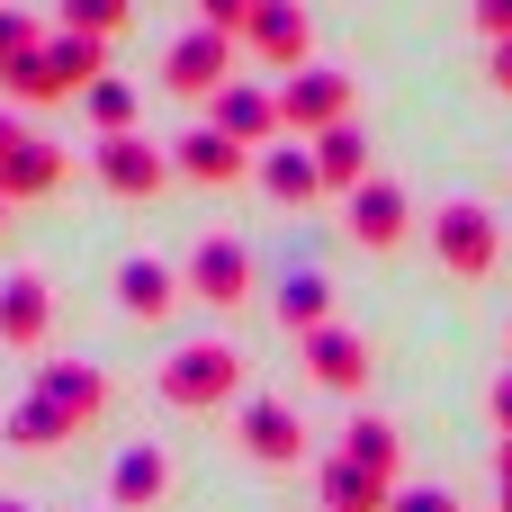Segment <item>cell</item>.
<instances>
[{
  "label": "cell",
  "mask_w": 512,
  "mask_h": 512,
  "mask_svg": "<svg viewBox=\"0 0 512 512\" xmlns=\"http://www.w3.org/2000/svg\"><path fill=\"white\" fill-rule=\"evenodd\" d=\"M351 117V72H333V63H306V72H288L279 81V135H333Z\"/></svg>",
  "instance_id": "cell-1"
},
{
  "label": "cell",
  "mask_w": 512,
  "mask_h": 512,
  "mask_svg": "<svg viewBox=\"0 0 512 512\" xmlns=\"http://www.w3.org/2000/svg\"><path fill=\"white\" fill-rule=\"evenodd\" d=\"M243 387V351L234 342H189V351H171V369H162V396L180 405V414H207V405H225Z\"/></svg>",
  "instance_id": "cell-2"
},
{
  "label": "cell",
  "mask_w": 512,
  "mask_h": 512,
  "mask_svg": "<svg viewBox=\"0 0 512 512\" xmlns=\"http://www.w3.org/2000/svg\"><path fill=\"white\" fill-rule=\"evenodd\" d=\"M432 252H441L450 279H486L495 252H504V234H495V216H486L477 198H450V207L432 216Z\"/></svg>",
  "instance_id": "cell-3"
},
{
  "label": "cell",
  "mask_w": 512,
  "mask_h": 512,
  "mask_svg": "<svg viewBox=\"0 0 512 512\" xmlns=\"http://www.w3.org/2000/svg\"><path fill=\"white\" fill-rule=\"evenodd\" d=\"M180 279H189V297L198 306H216V315H234L243 297H252V252L234 243V234H207L189 261H180Z\"/></svg>",
  "instance_id": "cell-4"
},
{
  "label": "cell",
  "mask_w": 512,
  "mask_h": 512,
  "mask_svg": "<svg viewBox=\"0 0 512 512\" xmlns=\"http://www.w3.org/2000/svg\"><path fill=\"white\" fill-rule=\"evenodd\" d=\"M162 81H171L180 99H216V90L234 81V36H216V27H189V36L162 54Z\"/></svg>",
  "instance_id": "cell-5"
},
{
  "label": "cell",
  "mask_w": 512,
  "mask_h": 512,
  "mask_svg": "<svg viewBox=\"0 0 512 512\" xmlns=\"http://www.w3.org/2000/svg\"><path fill=\"white\" fill-rule=\"evenodd\" d=\"M243 45H252L270 72H306V45H315V27H306V9H297V0H252V18H243Z\"/></svg>",
  "instance_id": "cell-6"
},
{
  "label": "cell",
  "mask_w": 512,
  "mask_h": 512,
  "mask_svg": "<svg viewBox=\"0 0 512 512\" xmlns=\"http://www.w3.org/2000/svg\"><path fill=\"white\" fill-rule=\"evenodd\" d=\"M90 171H99V189H117V198H153V189L171 180V153H153L144 135H99Z\"/></svg>",
  "instance_id": "cell-7"
},
{
  "label": "cell",
  "mask_w": 512,
  "mask_h": 512,
  "mask_svg": "<svg viewBox=\"0 0 512 512\" xmlns=\"http://www.w3.org/2000/svg\"><path fill=\"white\" fill-rule=\"evenodd\" d=\"M171 171L198 180V189H234V180H252V153H243L234 135H216V126H189V135L171 144Z\"/></svg>",
  "instance_id": "cell-8"
},
{
  "label": "cell",
  "mask_w": 512,
  "mask_h": 512,
  "mask_svg": "<svg viewBox=\"0 0 512 512\" xmlns=\"http://www.w3.org/2000/svg\"><path fill=\"white\" fill-rule=\"evenodd\" d=\"M207 126H216V135H234L243 153H261V144L279 135V90H261V81H225Z\"/></svg>",
  "instance_id": "cell-9"
},
{
  "label": "cell",
  "mask_w": 512,
  "mask_h": 512,
  "mask_svg": "<svg viewBox=\"0 0 512 512\" xmlns=\"http://www.w3.org/2000/svg\"><path fill=\"white\" fill-rule=\"evenodd\" d=\"M405 225H414V207H405L396 180H360V189H351V243H360V252H396Z\"/></svg>",
  "instance_id": "cell-10"
},
{
  "label": "cell",
  "mask_w": 512,
  "mask_h": 512,
  "mask_svg": "<svg viewBox=\"0 0 512 512\" xmlns=\"http://www.w3.org/2000/svg\"><path fill=\"white\" fill-rule=\"evenodd\" d=\"M243 450H252L261 468H297V459H306V423H297L279 396H252V405H243Z\"/></svg>",
  "instance_id": "cell-11"
},
{
  "label": "cell",
  "mask_w": 512,
  "mask_h": 512,
  "mask_svg": "<svg viewBox=\"0 0 512 512\" xmlns=\"http://www.w3.org/2000/svg\"><path fill=\"white\" fill-rule=\"evenodd\" d=\"M45 333H54V288H45L36 270H18V279L0 288V342H9V351H36Z\"/></svg>",
  "instance_id": "cell-12"
},
{
  "label": "cell",
  "mask_w": 512,
  "mask_h": 512,
  "mask_svg": "<svg viewBox=\"0 0 512 512\" xmlns=\"http://www.w3.org/2000/svg\"><path fill=\"white\" fill-rule=\"evenodd\" d=\"M117 297H126V315H135V324H162V315L189 297V279H180L171 261H144V252H135V261L117 270Z\"/></svg>",
  "instance_id": "cell-13"
},
{
  "label": "cell",
  "mask_w": 512,
  "mask_h": 512,
  "mask_svg": "<svg viewBox=\"0 0 512 512\" xmlns=\"http://www.w3.org/2000/svg\"><path fill=\"white\" fill-rule=\"evenodd\" d=\"M45 72H54L63 99L90 90V81H108V36H72V27H54V36H45Z\"/></svg>",
  "instance_id": "cell-14"
},
{
  "label": "cell",
  "mask_w": 512,
  "mask_h": 512,
  "mask_svg": "<svg viewBox=\"0 0 512 512\" xmlns=\"http://www.w3.org/2000/svg\"><path fill=\"white\" fill-rule=\"evenodd\" d=\"M36 396H54V405L72 414V432L108 414V378H99V369H81V360H54V369H36Z\"/></svg>",
  "instance_id": "cell-15"
},
{
  "label": "cell",
  "mask_w": 512,
  "mask_h": 512,
  "mask_svg": "<svg viewBox=\"0 0 512 512\" xmlns=\"http://www.w3.org/2000/svg\"><path fill=\"white\" fill-rule=\"evenodd\" d=\"M63 180V144H45V135H18L9 153H0V198H45Z\"/></svg>",
  "instance_id": "cell-16"
},
{
  "label": "cell",
  "mask_w": 512,
  "mask_h": 512,
  "mask_svg": "<svg viewBox=\"0 0 512 512\" xmlns=\"http://www.w3.org/2000/svg\"><path fill=\"white\" fill-rule=\"evenodd\" d=\"M396 477H369L360 459H324V512H387Z\"/></svg>",
  "instance_id": "cell-17"
},
{
  "label": "cell",
  "mask_w": 512,
  "mask_h": 512,
  "mask_svg": "<svg viewBox=\"0 0 512 512\" xmlns=\"http://www.w3.org/2000/svg\"><path fill=\"white\" fill-rule=\"evenodd\" d=\"M252 171H261V189H270L279 207H306V198L324 189V171H315V153H306V144H270Z\"/></svg>",
  "instance_id": "cell-18"
},
{
  "label": "cell",
  "mask_w": 512,
  "mask_h": 512,
  "mask_svg": "<svg viewBox=\"0 0 512 512\" xmlns=\"http://www.w3.org/2000/svg\"><path fill=\"white\" fill-rule=\"evenodd\" d=\"M306 369H315L324 387H360V378H369V342L342 333V324H324V333H306Z\"/></svg>",
  "instance_id": "cell-19"
},
{
  "label": "cell",
  "mask_w": 512,
  "mask_h": 512,
  "mask_svg": "<svg viewBox=\"0 0 512 512\" xmlns=\"http://www.w3.org/2000/svg\"><path fill=\"white\" fill-rule=\"evenodd\" d=\"M279 324H288L297 342L333 324V288H324V270H288V279H279Z\"/></svg>",
  "instance_id": "cell-20"
},
{
  "label": "cell",
  "mask_w": 512,
  "mask_h": 512,
  "mask_svg": "<svg viewBox=\"0 0 512 512\" xmlns=\"http://www.w3.org/2000/svg\"><path fill=\"white\" fill-rule=\"evenodd\" d=\"M315 171H324V189H360L369 180V135L342 117L333 135H315Z\"/></svg>",
  "instance_id": "cell-21"
},
{
  "label": "cell",
  "mask_w": 512,
  "mask_h": 512,
  "mask_svg": "<svg viewBox=\"0 0 512 512\" xmlns=\"http://www.w3.org/2000/svg\"><path fill=\"white\" fill-rule=\"evenodd\" d=\"M108 495H117L126 512L162 504V495H171V459H162V450H126V459H117V477H108Z\"/></svg>",
  "instance_id": "cell-22"
},
{
  "label": "cell",
  "mask_w": 512,
  "mask_h": 512,
  "mask_svg": "<svg viewBox=\"0 0 512 512\" xmlns=\"http://www.w3.org/2000/svg\"><path fill=\"white\" fill-rule=\"evenodd\" d=\"M9 441H18V450H63V441H72V414H63L54 396H18V405H9Z\"/></svg>",
  "instance_id": "cell-23"
},
{
  "label": "cell",
  "mask_w": 512,
  "mask_h": 512,
  "mask_svg": "<svg viewBox=\"0 0 512 512\" xmlns=\"http://www.w3.org/2000/svg\"><path fill=\"white\" fill-rule=\"evenodd\" d=\"M342 459H360L369 477H396V423H378V414H351V432H342Z\"/></svg>",
  "instance_id": "cell-24"
},
{
  "label": "cell",
  "mask_w": 512,
  "mask_h": 512,
  "mask_svg": "<svg viewBox=\"0 0 512 512\" xmlns=\"http://www.w3.org/2000/svg\"><path fill=\"white\" fill-rule=\"evenodd\" d=\"M81 108H90V126H99V135H135V90H126V81H90V90H81Z\"/></svg>",
  "instance_id": "cell-25"
},
{
  "label": "cell",
  "mask_w": 512,
  "mask_h": 512,
  "mask_svg": "<svg viewBox=\"0 0 512 512\" xmlns=\"http://www.w3.org/2000/svg\"><path fill=\"white\" fill-rule=\"evenodd\" d=\"M0 90H9V99H27V108H36V99H63V90H54V72H45V45H36V54H18V63H0Z\"/></svg>",
  "instance_id": "cell-26"
},
{
  "label": "cell",
  "mask_w": 512,
  "mask_h": 512,
  "mask_svg": "<svg viewBox=\"0 0 512 512\" xmlns=\"http://www.w3.org/2000/svg\"><path fill=\"white\" fill-rule=\"evenodd\" d=\"M54 27H72V36H117V27H126V0H63Z\"/></svg>",
  "instance_id": "cell-27"
},
{
  "label": "cell",
  "mask_w": 512,
  "mask_h": 512,
  "mask_svg": "<svg viewBox=\"0 0 512 512\" xmlns=\"http://www.w3.org/2000/svg\"><path fill=\"white\" fill-rule=\"evenodd\" d=\"M45 45V27L27 18V9H0V63H18V54H36Z\"/></svg>",
  "instance_id": "cell-28"
},
{
  "label": "cell",
  "mask_w": 512,
  "mask_h": 512,
  "mask_svg": "<svg viewBox=\"0 0 512 512\" xmlns=\"http://www.w3.org/2000/svg\"><path fill=\"white\" fill-rule=\"evenodd\" d=\"M243 18H252V0H198V27H216V36H243Z\"/></svg>",
  "instance_id": "cell-29"
},
{
  "label": "cell",
  "mask_w": 512,
  "mask_h": 512,
  "mask_svg": "<svg viewBox=\"0 0 512 512\" xmlns=\"http://www.w3.org/2000/svg\"><path fill=\"white\" fill-rule=\"evenodd\" d=\"M387 512H459V495H441V486H405Z\"/></svg>",
  "instance_id": "cell-30"
},
{
  "label": "cell",
  "mask_w": 512,
  "mask_h": 512,
  "mask_svg": "<svg viewBox=\"0 0 512 512\" xmlns=\"http://www.w3.org/2000/svg\"><path fill=\"white\" fill-rule=\"evenodd\" d=\"M477 27H486V36L504 45V36H512V0H477Z\"/></svg>",
  "instance_id": "cell-31"
},
{
  "label": "cell",
  "mask_w": 512,
  "mask_h": 512,
  "mask_svg": "<svg viewBox=\"0 0 512 512\" xmlns=\"http://www.w3.org/2000/svg\"><path fill=\"white\" fill-rule=\"evenodd\" d=\"M495 423H504V441H512V369L495 378Z\"/></svg>",
  "instance_id": "cell-32"
},
{
  "label": "cell",
  "mask_w": 512,
  "mask_h": 512,
  "mask_svg": "<svg viewBox=\"0 0 512 512\" xmlns=\"http://www.w3.org/2000/svg\"><path fill=\"white\" fill-rule=\"evenodd\" d=\"M495 90H512V36L495 45Z\"/></svg>",
  "instance_id": "cell-33"
},
{
  "label": "cell",
  "mask_w": 512,
  "mask_h": 512,
  "mask_svg": "<svg viewBox=\"0 0 512 512\" xmlns=\"http://www.w3.org/2000/svg\"><path fill=\"white\" fill-rule=\"evenodd\" d=\"M495 477H504V495H512V441H504V450H495Z\"/></svg>",
  "instance_id": "cell-34"
},
{
  "label": "cell",
  "mask_w": 512,
  "mask_h": 512,
  "mask_svg": "<svg viewBox=\"0 0 512 512\" xmlns=\"http://www.w3.org/2000/svg\"><path fill=\"white\" fill-rule=\"evenodd\" d=\"M9 144H18V126H9V117H0V153H9Z\"/></svg>",
  "instance_id": "cell-35"
},
{
  "label": "cell",
  "mask_w": 512,
  "mask_h": 512,
  "mask_svg": "<svg viewBox=\"0 0 512 512\" xmlns=\"http://www.w3.org/2000/svg\"><path fill=\"white\" fill-rule=\"evenodd\" d=\"M0 512H27V504H0Z\"/></svg>",
  "instance_id": "cell-36"
},
{
  "label": "cell",
  "mask_w": 512,
  "mask_h": 512,
  "mask_svg": "<svg viewBox=\"0 0 512 512\" xmlns=\"http://www.w3.org/2000/svg\"><path fill=\"white\" fill-rule=\"evenodd\" d=\"M0 216H9V198H0Z\"/></svg>",
  "instance_id": "cell-37"
}]
</instances>
